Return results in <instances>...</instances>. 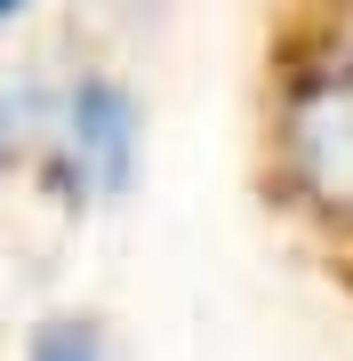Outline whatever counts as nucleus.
<instances>
[{"label":"nucleus","instance_id":"2","mask_svg":"<svg viewBox=\"0 0 353 361\" xmlns=\"http://www.w3.org/2000/svg\"><path fill=\"white\" fill-rule=\"evenodd\" d=\"M281 177L297 209L353 241V40L305 56L281 97Z\"/></svg>","mask_w":353,"mask_h":361},{"label":"nucleus","instance_id":"4","mask_svg":"<svg viewBox=\"0 0 353 361\" xmlns=\"http://www.w3.org/2000/svg\"><path fill=\"white\" fill-rule=\"evenodd\" d=\"M32 8V0H0V25H16V16H25Z\"/></svg>","mask_w":353,"mask_h":361},{"label":"nucleus","instance_id":"1","mask_svg":"<svg viewBox=\"0 0 353 361\" xmlns=\"http://www.w3.org/2000/svg\"><path fill=\"white\" fill-rule=\"evenodd\" d=\"M137 169H144V104L113 73H49L25 185H40L65 217H97L137 185Z\"/></svg>","mask_w":353,"mask_h":361},{"label":"nucleus","instance_id":"3","mask_svg":"<svg viewBox=\"0 0 353 361\" xmlns=\"http://www.w3.org/2000/svg\"><path fill=\"white\" fill-rule=\"evenodd\" d=\"M16 361H120L113 329L97 322V313H40V322L25 329V345H16Z\"/></svg>","mask_w":353,"mask_h":361}]
</instances>
